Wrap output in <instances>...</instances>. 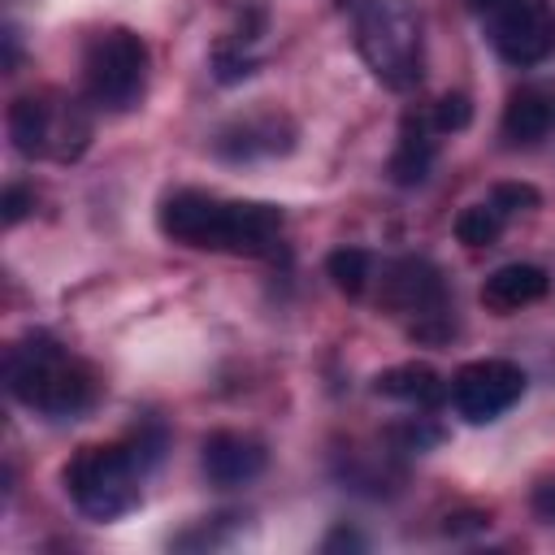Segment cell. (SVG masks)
Returning <instances> with one entry per match:
<instances>
[{
  "label": "cell",
  "mask_w": 555,
  "mask_h": 555,
  "mask_svg": "<svg viewBox=\"0 0 555 555\" xmlns=\"http://www.w3.org/2000/svg\"><path fill=\"white\" fill-rule=\"evenodd\" d=\"M156 225L169 243L230 256H273L282 247L286 217L264 199H225L212 191H173L156 208Z\"/></svg>",
  "instance_id": "6da1fadb"
},
{
  "label": "cell",
  "mask_w": 555,
  "mask_h": 555,
  "mask_svg": "<svg viewBox=\"0 0 555 555\" xmlns=\"http://www.w3.org/2000/svg\"><path fill=\"white\" fill-rule=\"evenodd\" d=\"M160 451H165V434L156 425H143L121 442L78 447L61 473L69 503L91 520H117L134 512L143 499V477L156 468Z\"/></svg>",
  "instance_id": "7a4b0ae2"
},
{
  "label": "cell",
  "mask_w": 555,
  "mask_h": 555,
  "mask_svg": "<svg viewBox=\"0 0 555 555\" xmlns=\"http://www.w3.org/2000/svg\"><path fill=\"white\" fill-rule=\"evenodd\" d=\"M4 386L17 403L48 421H74L95 408L100 377L87 360L69 356L52 334L35 330L9 343L4 351Z\"/></svg>",
  "instance_id": "3957f363"
},
{
  "label": "cell",
  "mask_w": 555,
  "mask_h": 555,
  "mask_svg": "<svg viewBox=\"0 0 555 555\" xmlns=\"http://www.w3.org/2000/svg\"><path fill=\"white\" fill-rule=\"evenodd\" d=\"M356 48L369 74L408 91L421 82V13L412 0H356Z\"/></svg>",
  "instance_id": "277c9868"
},
{
  "label": "cell",
  "mask_w": 555,
  "mask_h": 555,
  "mask_svg": "<svg viewBox=\"0 0 555 555\" xmlns=\"http://www.w3.org/2000/svg\"><path fill=\"white\" fill-rule=\"evenodd\" d=\"M9 139L26 160L69 165L91 147V117L65 91H26L9 104Z\"/></svg>",
  "instance_id": "5b68a950"
},
{
  "label": "cell",
  "mask_w": 555,
  "mask_h": 555,
  "mask_svg": "<svg viewBox=\"0 0 555 555\" xmlns=\"http://www.w3.org/2000/svg\"><path fill=\"white\" fill-rule=\"evenodd\" d=\"M152 52L130 26H100L82 43V95L104 113H126L147 91Z\"/></svg>",
  "instance_id": "8992f818"
},
{
  "label": "cell",
  "mask_w": 555,
  "mask_h": 555,
  "mask_svg": "<svg viewBox=\"0 0 555 555\" xmlns=\"http://www.w3.org/2000/svg\"><path fill=\"white\" fill-rule=\"evenodd\" d=\"M382 304L395 317H408V334L416 343H447L451 338V295L438 273V264L421 256H403L386 264L382 278Z\"/></svg>",
  "instance_id": "52a82bcc"
},
{
  "label": "cell",
  "mask_w": 555,
  "mask_h": 555,
  "mask_svg": "<svg viewBox=\"0 0 555 555\" xmlns=\"http://www.w3.org/2000/svg\"><path fill=\"white\" fill-rule=\"evenodd\" d=\"M468 9L477 13L499 61L529 69L551 56V48H555L551 0H468Z\"/></svg>",
  "instance_id": "ba28073f"
},
{
  "label": "cell",
  "mask_w": 555,
  "mask_h": 555,
  "mask_svg": "<svg viewBox=\"0 0 555 555\" xmlns=\"http://www.w3.org/2000/svg\"><path fill=\"white\" fill-rule=\"evenodd\" d=\"M525 386H529V377L516 360L486 356V360H468V364L455 369L451 403L468 425H490L525 399Z\"/></svg>",
  "instance_id": "9c48e42d"
},
{
  "label": "cell",
  "mask_w": 555,
  "mask_h": 555,
  "mask_svg": "<svg viewBox=\"0 0 555 555\" xmlns=\"http://www.w3.org/2000/svg\"><path fill=\"white\" fill-rule=\"evenodd\" d=\"M291 147H295V126L282 113H247V117H234L212 139V152L221 160H234V165L269 160V156H282Z\"/></svg>",
  "instance_id": "30bf717a"
},
{
  "label": "cell",
  "mask_w": 555,
  "mask_h": 555,
  "mask_svg": "<svg viewBox=\"0 0 555 555\" xmlns=\"http://www.w3.org/2000/svg\"><path fill=\"white\" fill-rule=\"evenodd\" d=\"M199 464H204V477L217 486V490H234V486H247L264 473L269 464V451L260 438L251 434H238V429H217L204 438L199 447Z\"/></svg>",
  "instance_id": "8fae6325"
},
{
  "label": "cell",
  "mask_w": 555,
  "mask_h": 555,
  "mask_svg": "<svg viewBox=\"0 0 555 555\" xmlns=\"http://www.w3.org/2000/svg\"><path fill=\"white\" fill-rule=\"evenodd\" d=\"M546 291H551V273L542 264L512 260V264H499L481 282V308H490L494 317H507V312H520V308L546 299Z\"/></svg>",
  "instance_id": "7c38bea8"
},
{
  "label": "cell",
  "mask_w": 555,
  "mask_h": 555,
  "mask_svg": "<svg viewBox=\"0 0 555 555\" xmlns=\"http://www.w3.org/2000/svg\"><path fill=\"white\" fill-rule=\"evenodd\" d=\"M438 130L429 121V113H408L403 126H399V143H395V156H390V178L399 186H421L434 169V156H438Z\"/></svg>",
  "instance_id": "4fadbf2b"
},
{
  "label": "cell",
  "mask_w": 555,
  "mask_h": 555,
  "mask_svg": "<svg viewBox=\"0 0 555 555\" xmlns=\"http://www.w3.org/2000/svg\"><path fill=\"white\" fill-rule=\"evenodd\" d=\"M551 134H555V91H542V87L512 91L503 108V139L512 147H533Z\"/></svg>",
  "instance_id": "5bb4252c"
},
{
  "label": "cell",
  "mask_w": 555,
  "mask_h": 555,
  "mask_svg": "<svg viewBox=\"0 0 555 555\" xmlns=\"http://www.w3.org/2000/svg\"><path fill=\"white\" fill-rule=\"evenodd\" d=\"M373 395L395 399V403H408V408H416V412H429V408H438V403L451 395V386H447L429 364L408 360V364L382 369V373L373 377Z\"/></svg>",
  "instance_id": "9a60e30c"
},
{
  "label": "cell",
  "mask_w": 555,
  "mask_h": 555,
  "mask_svg": "<svg viewBox=\"0 0 555 555\" xmlns=\"http://www.w3.org/2000/svg\"><path fill=\"white\" fill-rule=\"evenodd\" d=\"M325 273L343 295H364L373 282V256L364 247H334L325 256Z\"/></svg>",
  "instance_id": "2e32d148"
},
{
  "label": "cell",
  "mask_w": 555,
  "mask_h": 555,
  "mask_svg": "<svg viewBox=\"0 0 555 555\" xmlns=\"http://www.w3.org/2000/svg\"><path fill=\"white\" fill-rule=\"evenodd\" d=\"M503 225H507V217H503L490 199H486V204H468V208L455 217V238H460L464 247H490V243H499Z\"/></svg>",
  "instance_id": "e0dca14e"
},
{
  "label": "cell",
  "mask_w": 555,
  "mask_h": 555,
  "mask_svg": "<svg viewBox=\"0 0 555 555\" xmlns=\"http://www.w3.org/2000/svg\"><path fill=\"white\" fill-rule=\"evenodd\" d=\"M390 442H395V451H429V447H438L442 442V429L429 421V416H408V421H399V425H390V434H386Z\"/></svg>",
  "instance_id": "ac0fdd59"
},
{
  "label": "cell",
  "mask_w": 555,
  "mask_h": 555,
  "mask_svg": "<svg viewBox=\"0 0 555 555\" xmlns=\"http://www.w3.org/2000/svg\"><path fill=\"white\" fill-rule=\"evenodd\" d=\"M429 121H434L438 134H460V130L473 121V104H468V95H460V91L442 95V100L429 108Z\"/></svg>",
  "instance_id": "d6986e66"
},
{
  "label": "cell",
  "mask_w": 555,
  "mask_h": 555,
  "mask_svg": "<svg viewBox=\"0 0 555 555\" xmlns=\"http://www.w3.org/2000/svg\"><path fill=\"white\" fill-rule=\"evenodd\" d=\"M490 204H494L503 217H516V212H533V208L542 204V195H538V186H529V182H499V186L490 191Z\"/></svg>",
  "instance_id": "ffe728a7"
},
{
  "label": "cell",
  "mask_w": 555,
  "mask_h": 555,
  "mask_svg": "<svg viewBox=\"0 0 555 555\" xmlns=\"http://www.w3.org/2000/svg\"><path fill=\"white\" fill-rule=\"evenodd\" d=\"M251 65H256V61L243 52V39L221 43V48L212 52V74H217V82H238V78L251 74Z\"/></svg>",
  "instance_id": "44dd1931"
},
{
  "label": "cell",
  "mask_w": 555,
  "mask_h": 555,
  "mask_svg": "<svg viewBox=\"0 0 555 555\" xmlns=\"http://www.w3.org/2000/svg\"><path fill=\"white\" fill-rule=\"evenodd\" d=\"M30 208H35V195H30L22 182L4 186V225H17V221H22Z\"/></svg>",
  "instance_id": "7402d4cb"
},
{
  "label": "cell",
  "mask_w": 555,
  "mask_h": 555,
  "mask_svg": "<svg viewBox=\"0 0 555 555\" xmlns=\"http://www.w3.org/2000/svg\"><path fill=\"white\" fill-rule=\"evenodd\" d=\"M533 512H538V520H546V525H555V481H538L533 486Z\"/></svg>",
  "instance_id": "603a6c76"
},
{
  "label": "cell",
  "mask_w": 555,
  "mask_h": 555,
  "mask_svg": "<svg viewBox=\"0 0 555 555\" xmlns=\"http://www.w3.org/2000/svg\"><path fill=\"white\" fill-rule=\"evenodd\" d=\"M321 546H325V551H338V546H364V538H360L356 529H334V533H330Z\"/></svg>",
  "instance_id": "cb8c5ba5"
}]
</instances>
